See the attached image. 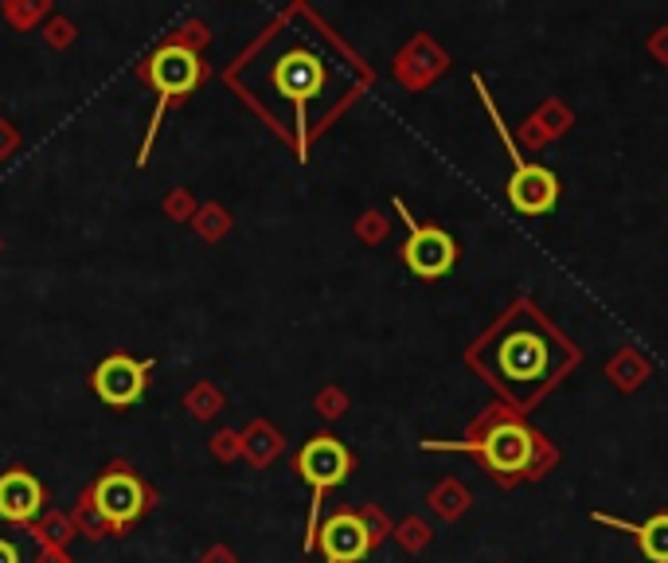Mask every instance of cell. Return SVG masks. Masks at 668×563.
I'll return each mask as SVG.
<instances>
[{
    "instance_id": "obj_1",
    "label": "cell",
    "mask_w": 668,
    "mask_h": 563,
    "mask_svg": "<svg viewBox=\"0 0 668 563\" xmlns=\"http://www.w3.org/2000/svg\"><path fill=\"white\" fill-rule=\"evenodd\" d=\"M482 368L489 372V380L500 388L505 400H513L516 408L528 411L547 388H555L570 356L567 341L532 310L528 302L513 305L505 321L497 325V333L489 341H482Z\"/></svg>"
},
{
    "instance_id": "obj_2",
    "label": "cell",
    "mask_w": 668,
    "mask_h": 563,
    "mask_svg": "<svg viewBox=\"0 0 668 563\" xmlns=\"http://www.w3.org/2000/svg\"><path fill=\"white\" fill-rule=\"evenodd\" d=\"M473 87H477V94H482L485 110H489L493 125H497L500 141H505L508 157H513V180H508V204L516 208L520 215H528V220H539V215H547L555 204H559V177H555L547 164H532L524 161L520 153H516V141L513 133H508V125L500 122V110L493 107L489 90H485L482 79H473Z\"/></svg>"
},
{
    "instance_id": "obj_3",
    "label": "cell",
    "mask_w": 668,
    "mask_h": 563,
    "mask_svg": "<svg viewBox=\"0 0 668 563\" xmlns=\"http://www.w3.org/2000/svg\"><path fill=\"white\" fill-rule=\"evenodd\" d=\"M431 450H473V454L482 458L485 470L500 477V482H516L520 474H528L532 465H536V450H539V434L528 431L524 423L516 419H500L497 426L485 431V439L477 442H426Z\"/></svg>"
},
{
    "instance_id": "obj_4",
    "label": "cell",
    "mask_w": 668,
    "mask_h": 563,
    "mask_svg": "<svg viewBox=\"0 0 668 563\" xmlns=\"http://www.w3.org/2000/svg\"><path fill=\"white\" fill-rule=\"evenodd\" d=\"M395 208H399L403 223H407V243H403V262H407L411 274L426 278V282H434V278H446L449 270H454L457 262V243L446 235L442 228H431V223H418L415 215L407 212V204L403 200H395Z\"/></svg>"
},
{
    "instance_id": "obj_5",
    "label": "cell",
    "mask_w": 668,
    "mask_h": 563,
    "mask_svg": "<svg viewBox=\"0 0 668 563\" xmlns=\"http://www.w3.org/2000/svg\"><path fill=\"white\" fill-rule=\"evenodd\" d=\"M145 375H149V360H133L125 352H114L107 356L99 368H94V395H99L107 408H130V403L141 400L145 392Z\"/></svg>"
},
{
    "instance_id": "obj_6",
    "label": "cell",
    "mask_w": 668,
    "mask_h": 563,
    "mask_svg": "<svg viewBox=\"0 0 668 563\" xmlns=\"http://www.w3.org/2000/svg\"><path fill=\"white\" fill-rule=\"evenodd\" d=\"M348 470H352V454L333 434H317V439L305 442L302 454H297V474L313 485L317 497L325 490H333V485H341L344 477H348Z\"/></svg>"
},
{
    "instance_id": "obj_7",
    "label": "cell",
    "mask_w": 668,
    "mask_h": 563,
    "mask_svg": "<svg viewBox=\"0 0 668 563\" xmlns=\"http://www.w3.org/2000/svg\"><path fill=\"white\" fill-rule=\"evenodd\" d=\"M145 501H149L145 485H141L133 474H125V470H114V474H107L99 485H94V509H99L102 521L114 524V529L138 521Z\"/></svg>"
},
{
    "instance_id": "obj_8",
    "label": "cell",
    "mask_w": 668,
    "mask_h": 563,
    "mask_svg": "<svg viewBox=\"0 0 668 563\" xmlns=\"http://www.w3.org/2000/svg\"><path fill=\"white\" fill-rule=\"evenodd\" d=\"M200 74H204V63L192 48L184 43H164L153 59H149V79L161 94L176 99V94H188V90H196Z\"/></svg>"
},
{
    "instance_id": "obj_9",
    "label": "cell",
    "mask_w": 668,
    "mask_h": 563,
    "mask_svg": "<svg viewBox=\"0 0 668 563\" xmlns=\"http://www.w3.org/2000/svg\"><path fill=\"white\" fill-rule=\"evenodd\" d=\"M372 547V529L356 513H333L321 529V552L328 563H360Z\"/></svg>"
},
{
    "instance_id": "obj_10",
    "label": "cell",
    "mask_w": 668,
    "mask_h": 563,
    "mask_svg": "<svg viewBox=\"0 0 668 563\" xmlns=\"http://www.w3.org/2000/svg\"><path fill=\"white\" fill-rule=\"evenodd\" d=\"M274 82L285 99L310 102L317 99L321 87H325V67H321V59L310 56V51H290V56H282V63L274 67Z\"/></svg>"
},
{
    "instance_id": "obj_11",
    "label": "cell",
    "mask_w": 668,
    "mask_h": 563,
    "mask_svg": "<svg viewBox=\"0 0 668 563\" xmlns=\"http://www.w3.org/2000/svg\"><path fill=\"white\" fill-rule=\"evenodd\" d=\"M40 505H43V490L32 474L9 470V474L0 477V516H4V521H17V524L32 521V516L40 513Z\"/></svg>"
},
{
    "instance_id": "obj_12",
    "label": "cell",
    "mask_w": 668,
    "mask_h": 563,
    "mask_svg": "<svg viewBox=\"0 0 668 563\" xmlns=\"http://www.w3.org/2000/svg\"><path fill=\"white\" fill-rule=\"evenodd\" d=\"M598 524H610V529H621V532H634L637 547L649 563H668V513H657L649 516L645 524H629L621 516H606V513H595Z\"/></svg>"
},
{
    "instance_id": "obj_13",
    "label": "cell",
    "mask_w": 668,
    "mask_h": 563,
    "mask_svg": "<svg viewBox=\"0 0 668 563\" xmlns=\"http://www.w3.org/2000/svg\"><path fill=\"white\" fill-rule=\"evenodd\" d=\"M0 563H24V555L12 540H0Z\"/></svg>"
}]
</instances>
